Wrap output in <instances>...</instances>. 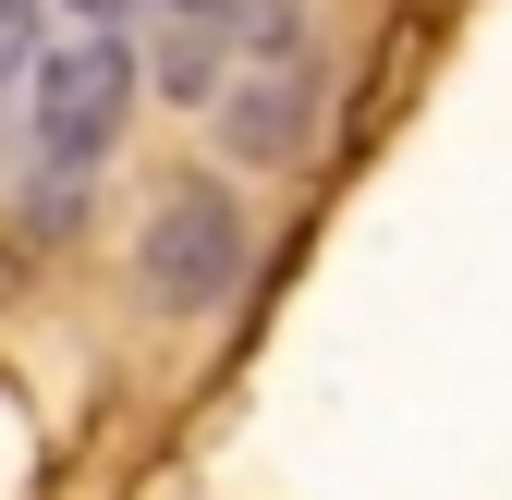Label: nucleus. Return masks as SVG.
<instances>
[{
	"label": "nucleus",
	"instance_id": "f257e3e1",
	"mask_svg": "<svg viewBox=\"0 0 512 500\" xmlns=\"http://www.w3.org/2000/svg\"><path fill=\"white\" fill-rule=\"evenodd\" d=\"M135 281H147V305H171V318H208V305L244 281V208L220 196V183H159Z\"/></svg>",
	"mask_w": 512,
	"mask_h": 500
},
{
	"label": "nucleus",
	"instance_id": "f03ea898",
	"mask_svg": "<svg viewBox=\"0 0 512 500\" xmlns=\"http://www.w3.org/2000/svg\"><path fill=\"white\" fill-rule=\"evenodd\" d=\"M122 122H135V49H122V37H74V49L37 61V147L61 171L110 159Z\"/></svg>",
	"mask_w": 512,
	"mask_h": 500
},
{
	"label": "nucleus",
	"instance_id": "7ed1b4c3",
	"mask_svg": "<svg viewBox=\"0 0 512 500\" xmlns=\"http://www.w3.org/2000/svg\"><path fill=\"white\" fill-rule=\"evenodd\" d=\"M220 135H232L244 159H293V147H305V61H256V74H232Z\"/></svg>",
	"mask_w": 512,
	"mask_h": 500
},
{
	"label": "nucleus",
	"instance_id": "20e7f679",
	"mask_svg": "<svg viewBox=\"0 0 512 500\" xmlns=\"http://www.w3.org/2000/svg\"><path fill=\"white\" fill-rule=\"evenodd\" d=\"M37 61V0H0V86Z\"/></svg>",
	"mask_w": 512,
	"mask_h": 500
},
{
	"label": "nucleus",
	"instance_id": "39448f33",
	"mask_svg": "<svg viewBox=\"0 0 512 500\" xmlns=\"http://www.w3.org/2000/svg\"><path fill=\"white\" fill-rule=\"evenodd\" d=\"M171 13H196V25H232V13H256V0H171Z\"/></svg>",
	"mask_w": 512,
	"mask_h": 500
},
{
	"label": "nucleus",
	"instance_id": "423d86ee",
	"mask_svg": "<svg viewBox=\"0 0 512 500\" xmlns=\"http://www.w3.org/2000/svg\"><path fill=\"white\" fill-rule=\"evenodd\" d=\"M74 13H86V25H122V13H135V0H74Z\"/></svg>",
	"mask_w": 512,
	"mask_h": 500
}]
</instances>
